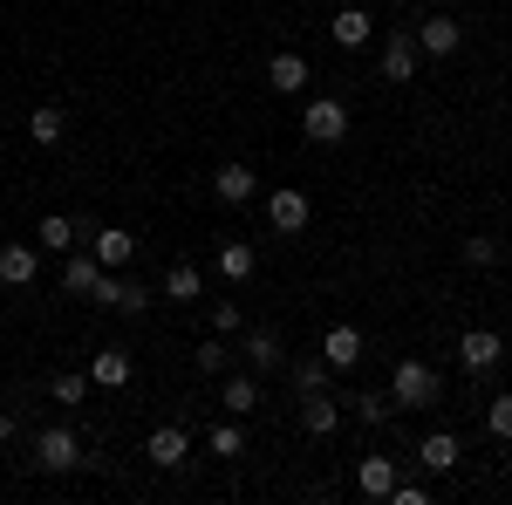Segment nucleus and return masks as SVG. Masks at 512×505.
<instances>
[{
    "label": "nucleus",
    "instance_id": "obj_23",
    "mask_svg": "<svg viewBox=\"0 0 512 505\" xmlns=\"http://www.w3.org/2000/svg\"><path fill=\"white\" fill-rule=\"evenodd\" d=\"M219 403H226L233 417H253V410H260V376H233V383L219 389Z\"/></svg>",
    "mask_w": 512,
    "mask_h": 505
},
{
    "label": "nucleus",
    "instance_id": "obj_7",
    "mask_svg": "<svg viewBox=\"0 0 512 505\" xmlns=\"http://www.w3.org/2000/svg\"><path fill=\"white\" fill-rule=\"evenodd\" d=\"M185 451H192V437H185V424H158L151 437H144V458L158 471H178L185 465Z\"/></svg>",
    "mask_w": 512,
    "mask_h": 505
},
{
    "label": "nucleus",
    "instance_id": "obj_36",
    "mask_svg": "<svg viewBox=\"0 0 512 505\" xmlns=\"http://www.w3.org/2000/svg\"><path fill=\"white\" fill-rule=\"evenodd\" d=\"M403 7H417V0H403Z\"/></svg>",
    "mask_w": 512,
    "mask_h": 505
},
{
    "label": "nucleus",
    "instance_id": "obj_12",
    "mask_svg": "<svg viewBox=\"0 0 512 505\" xmlns=\"http://www.w3.org/2000/svg\"><path fill=\"white\" fill-rule=\"evenodd\" d=\"M239 355H246L253 376H274V369H280V335H274V328H253V335L239 342Z\"/></svg>",
    "mask_w": 512,
    "mask_h": 505
},
{
    "label": "nucleus",
    "instance_id": "obj_25",
    "mask_svg": "<svg viewBox=\"0 0 512 505\" xmlns=\"http://www.w3.org/2000/svg\"><path fill=\"white\" fill-rule=\"evenodd\" d=\"M198 287H205V273L192 260H178V267L164 273V301H198Z\"/></svg>",
    "mask_w": 512,
    "mask_h": 505
},
{
    "label": "nucleus",
    "instance_id": "obj_27",
    "mask_svg": "<svg viewBox=\"0 0 512 505\" xmlns=\"http://www.w3.org/2000/svg\"><path fill=\"white\" fill-rule=\"evenodd\" d=\"M226 355H233V349H226V335H212V342L192 355V369H198V376H219V369H226Z\"/></svg>",
    "mask_w": 512,
    "mask_h": 505
},
{
    "label": "nucleus",
    "instance_id": "obj_22",
    "mask_svg": "<svg viewBox=\"0 0 512 505\" xmlns=\"http://www.w3.org/2000/svg\"><path fill=\"white\" fill-rule=\"evenodd\" d=\"M35 246H0V280H7V287H28V280H35Z\"/></svg>",
    "mask_w": 512,
    "mask_h": 505
},
{
    "label": "nucleus",
    "instance_id": "obj_6",
    "mask_svg": "<svg viewBox=\"0 0 512 505\" xmlns=\"http://www.w3.org/2000/svg\"><path fill=\"white\" fill-rule=\"evenodd\" d=\"M499 355H506V342H499V328H465V335H458V362H465L472 376H485V369H499Z\"/></svg>",
    "mask_w": 512,
    "mask_h": 505
},
{
    "label": "nucleus",
    "instance_id": "obj_28",
    "mask_svg": "<svg viewBox=\"0 0 512 505\" xmlns=\"http://www.w3.org/2000/svg\"><path fill=\"white\" fill-rule=\"evenodd\" d=\"M328 383V355H308V362H294V389L308 396V389H321Z\"/></svg>",
    "mask_w": 512,
    "mask_h": 505
},
{
    "label": "nucleus",
    "instance_id": "obj_15",
    "mask_svg": "<svg viewBox=\"0 0 512 505\" xmlns=\"http://www.w3.org/2000/svg\"><path fill=\"white\" fill-rule=\"evenodd\" d=\"M383 76H390V82L417 76V35H390V41H383Z\"/></svg>",
    "mask_w": 512,
    "mask_h": 505
},
{
    "label": "nucleus",
    "instance_id": "obj_3",
    "mask_svg": "<svg viewBox=\"0 0 512 505\" xmlns=\"http://www.w3.org/2000/svg\"><path fill=\"white\" fill-rule=\"evenodd\" d=\"M308 219H315L308 192H294V185H274V192H267V226H274V233H308Z\"/></svg>",
    "mask_w": 512,
    "mask_h": 505
},
{
    "label": "nucleus",
    "instance_id": "obj_10",
    "mask_svg": "<svg viewBox=\"0 0 512 505\" xmlns=\"http://www.w3.org/2000/svg\"><path fill=\"white\" fill-rule=\"evenodd\" d=\"M89 253L103 260V273H117V267H130V253H137V239L123 233V226H96V239H89Z\"/></svg>",
    "mask_w": 512,
    "mask_h": 505
},
{
    "label": "nucleus",
    "instance_id": "obj_20",
    "mask_svg": "<svg viewBox=\"0 0 512 505\" xmlns=\"http://www.w3.org/2000/svg\"><path fill=\"white\" fill-rule=\"evenodd\" d=\"M328 28H335V48H362V41L376 35V21H369L362 7H342V14H335Z\"/></svg>",
    "mask_w": 512,
    "mask_h": 505
},
{
    "label": "nucleus",
    "instance_id": "obj_21",
    "mask_svg": "<svg viewBox=\"0 0 512 505\" xmlns=\"http://www.w3.org/2000/svg\"><path fill=\"white\" fill-rule=\"evenodd\" d=\"M28 137H35L41 151H55V144H62V137H69V117H62V110H55V103H41L35 117H28Z\"/></svg>",
    "mask_w": 512,
    "mask_h": 505
},
{
    "label": "nucleus",
    "instance_id": "obj_9",
    "mask_svg": "<svg viewBox=\"0 0 512 505\" xmlns=\"http://www.w3.org/2000/svg\"><path fill=\"white\" fill-rule=\"evenodd\" d=\"M212 192H219V205H246V198L260 192V178H253V164H219V178H212Z\"/></svg>",
    "mask_w": 512,
    "mask_h": 505
},
{
    "label": "nucleus",
    "instance_id": "obj_35",
    "mask_svg": "<svg viewBox=\"0 0 512 505\" xmlns=\"http://www.w3.org/2000/svg\"><path fill=\"white\" fill-rule=\"evenodd\" d=\"M7 437H14V417H0V444H7Z\"/></svg>",
    "mask_w": 512,
    "mask_h": 505
},
{
    "label": "nucleus",
    "instance_id": "obj_16",
    "mask_svg": "<svg viewBox=\"0 0 512 505\" xmlns=\"http://www.w3.org/2000/svg\"><path fill=\"white\" fill-rule=\"evenodd\" d=\"M390 485H396L390 458H362V465H355V492H362V499H390Z\"/></svg>",
    "mask_w": 512,
    "mask_h": 505
},
{
    "label": "nucleus",
    "instance_id": "obj_5",
    "mask_svg": "<svg viewBox=\"0 0 512 505\" xmlns=\"http://www.w3.org/2000/svg\"><path fill=\"white\" fill-rule=\"evenodd\" d=\"M35 465H41V471H76V465H82V437H76L69 424L41 430V437H35Z\"/></svg>",
    "mask_w": 512,
    "mask_h": 505
},
{
    "label": "nucleus",
    "instance_id": "obj_30",
    "mask_svg": "<svg viewBox=\"0 0 512 505\" xmlns=\"http://www.w3.org/2000/svg\"><path fill=\"white\" fill-rule=\"evenodd\" d=\"M239 451H246L239 424H212V458H239Z\"/></svg>",
    "mask_w": 512,
    "mask_h": 505
},
{
    "label": "nucleus",
    "instance_id": "obj_19",
    "mask_svg": "<svg viewBox=\"0 0 512 505\" xmlns=\"http://www.w3.org/2000/svg\"><path fill=\"white\" fill-rule=\"evenodd\" d=\"M417 458H424V465H431V471H451V465H458V458H465V444H458L451 430H431V437L417 444Z\"/></svg>",
    "mask_w": 512,
    "mask_h": 505
},
{
    "label": "nucleus",
    "instance_id": "obj_24",
    "mask_svg": "<svg viewBox=\"0 0 512 505\" xmlns=\"http://www.w3.org/2000/svg\"><path fill=\"white\" fill-rule=\"evenodd\" d=\"M253 267H260V260H253V246H246V239H226V246H219V273H226V280H253Z\"/></svg>",
    "mask_w": 512,
    "mask_h": 505
},
{
    "label": "nucleus",
    "instance_id": "obj_14",
    "mask_svg": "<svg viewBox=\"0 0 512 505\" xmlns=\"http://www.w3.org/2000/svg\"><path fill=\"white\" fill-rule=\"evenodd\" d=\"M321 355H328V369H355V362H362V335L342 321V328H328V335H321Z\"/></svg>",
    "mask_w": 512,
    "mask_h": 505
},
{
    "label": "nucleus",
    "instance_id": "obj_1",
    "mask_svg": "<svg viewBox=\"0 0 512 505\" xmlns=\"http://www.w3.org/2000/svg\"><path fill=\"white\" fill-rule=\"evenodd\" d=\"M390 403H396V410H424V403H437V369H431V362H396Z\"/></svg>",
    "mask_w": 512,
    "mask_h": 505
},
{
    "label": "nucleus",
    "instance_id": "obj_11",
    "mask_svg": "<svg viewBox=\"0 0 512 505\" xmlns=\"http://www.w3.org/2000/svg\"><path fill=\"white\" fill-rule=\"evenodd\" d=\"M301 430H308V437H335V430H342V410H335V396L308 389V396H301Z\"/></svg>",
    "mask_w": 512,
    "mask_h": 505
},
{
    "label": "nucleus",
    "instance_id": "obj_17",
    "mask_svg": "<svg viewBox=\"0 0 512 505\" xmlns=\"http://www.w3.org/2000/svg\"><path fill=\"white\" fill-rule=\"evenodd\" d=\"M96 280H103V260H96V253H76V260L62 267V294H82V301H89Z\"/></svg>",
    "mask_w": 512,
    "mask_h": 505
},
{
    "label": "nucleus",
    "instance_id": "obj_31",
    "mask_svg": "<svg viewBox=\"0 0 512 505\" xmlns=\"http://www.w3.org/2000/svg\"><path fill=\"white\" fill-rule=\"evenodd\" d=\"M390 410H396V403L383 396V389H376V396H355V417H362V424H383Z\"/></svg>",
    "mask_w": 512,
    "mask_h": 505
},
{
    "label": "nucleus",
    "instance_id": "obj_26",
    "mask_svg": "<svg viewBox=\"0 0 512 505\" xmlns=\"http://www.w3.org/2000/svg\"><path fill=\"white\" fill-rule=\"evenodd\" d=\"M35 239L48 246V253H69V246H76V219H62V212H48V219L35 226Z\"/></svg>",
    "mask_w": 512,
    "mask_h": 505
},
{
    "label": "nucleus",
    "instance_id": "obj_2",
    "mask_svg": "<svg viewBox=\"0 0 512 505\" xmlns=\"http://www.w3.org/2000/svg\"><path fill=\"white\" fill-rule=\"evenodd\" d=\"M89 301H96V308H117L123 321H144V314H151V287H144V280H117V273H103Z\"/></svg>",
    "mask_w": 512,
    "mask_h": 505
},
{
    "label": "nucleus",
    "instance_id": "obj_13",
    "mask_svg": "<svg viewBox=\"0 0 512 505\" xmlns=\"http://www.w3.org/2000/svg\"><path fill=\"white\" fill-rule=\"evenodd\" d=\"M267 82H274V96H301V89H308V62H301L294 48H280L274 62H267Z\"/></svg>",
    "mask_w": 512,
    "mask_h": 505
},
{
    "label": "nucleus",
    "instance_id": "obj_4",
    "mask_svg": "<svg viewBox=\"0 0 512 505\" xmlns=\"http://www.w3.org/2000/svg\"><path fill=\"white\" fill-rule=\"evenodd\" d=\"M301 130H308V144H342V137H349V103L315 96V103H308V117H301Z\"/></svg>",
    "mask_w": 512,
    "mask_h": 505
},
{
    "label": "nucleus",
    "instance_id": "obj_32",
    "mask_svg": "<svg viewBox=\"0 0 512 505\" xmlns=\"http://www.w3.org/2000/svg\"><path fill=\"white\" fill-rule=\"evenodd\" d=\"M82 389H89V376L62 369V376H55V403H82Z\"/></svg>",
    "mask_w": 512,
    "mask_h": 505
},
{
    "label": "nucleus",
    "instance_id": "obj_18",
    "mask_svg": "<svg viewBox=\"0 0 512 505\" xmlns=\"http://www.w3.org/2000/svg\"><path fill=\"white\" fill-rule=\"evenodd\" d=\"M89 383L123 389V383H130V355H123V349H96V355H89Z\"/></svg>",
    "mask_w": 512,
    "mask_h": 505
},
{
    "label": "nucleus",
    "instance_id": "obj_34",
    "mask_svg": "<svg viewBox=\"0 0 512 505\" xmlns=\"http://www.w3.org/2000/svg\"><path fill=\"white\" fill-rule=\"evenodd\" d=\"M212 335H239V308H233V301L212 308Z\"/></svg>",
    "mask_w": 512,
    "mask_h": 505
},
{
    "label": "nucleus",
    "instance_id": "obj_8",
    "mask_svg": "<svg viewBox=\"0 0 512 505\" xmlns=\"http://www.w3.org/2000/svg\"><path fill=\"white\" fill-rule=\"evenodd\" d=\"M458 48H465V28H458V21H444V14H431V21L417 28V55H431V62L458 55Z\"/></svg>",
    "mask_w": 512,
    "mask_h": 505
},
{
    "label": "nucleus",
    "instance_id": "obj_29",
    "mask_svg": "<svg viewBox=\"0 0 512 505\" xmlns=\"http://www.w3.org/2000/svg\"><path fill=\"white\" fill-rule=\"evenodd\" d=\"M485 430L512 444V396H492V403H485Z\"/></svg>",
    "mask_w": 512,
    "mask_h": 505
},
{
    "label": "nucleus",
    "instance_id": "obj_33",
    "mask_svg": "<svg viewBox=\"0 0 512 505\" xmlns=\"http://www.w3.org/2000/svg\"><path fill=\"white\" fill-rule=\"evenodd\" d=\"M465 260H472V267H492V260H499V239H465Z\"/></svg>",
    "mask_w": 512,
    "mask_h": 505
}]
</instances>
